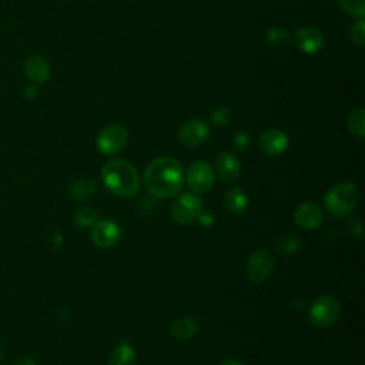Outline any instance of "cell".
<instances>
[{
    "label": "cell",
    "instance_id": "6da1fadb",
    "mask_svg": "<svg viewBox=\"0 0 365 365\" xmlns=\"http://www.w3.org/2000/svg\"><path fill=\"white\" fill-rule=\"evenodd\" d=\"M185 182V170L173 157H158L144 170V186L157 199H170L180 193Z\"/></svg>",
    "mask_w": 365,
    "mask_h": 365
},
{
    "label": "cell",
    "instance_id": "7a4b0ae2",
    "mask_svg": "<svg viewBox=\"0 0 365 365\" xmlns=\"http://www.w3.org/2000/svg\"><path fill=\"white\" fill-rule=\"evenodd\" d=\"M102 180L106 189L119 197L131 199L140 190V177L136 167L121 158L110 160L103 167Z\"/></svg>",
    "mask_w": 365,
    "mask_h": 365
},
{
    "label": "cell",
    "instance_id": "3957f363",
    "mask_svg": "<svg viewBox=\"0 0 365 365\" xmlns=\"http://www.w3.org/2000/svg\"><path fill=\"white\" fill-rule=\"evenodd\" d=\"M359 200L358 189L351 182H338L332 186L324 197V205L327 212L337 217H347L354 212Z\"/></svg>",
    "mask_w": 365,
    "mask_h": 365
},
{
    "label": "cell",
    "instance_id": "277c9868",
    "mask_svg": "<svg viewBox=\"0 0 365 365\" xmlns=\"http://www.w3.org/2000/svg\"><path fill=\"white\" fill-rule=\"evenodd\" d=\"M339 314V303L331 295H322L317 298L310 307V321L317 328L331 327L338 320Z\"/></svg>",
    "mask_w": 365,
    "mask_h": 365
},
{
    "label": "cell",
    "instance_id": "5b68a950",
    "mask_svg": "<svg viewBox=\"0 0 365 365\" xmlns=\"http://www.w3.org/2000/svg\"><path fill=\"white\" fill-rule=\"evenodd\" d=\"M203 210V203L199 196L193 193H185L180 196L171 207V220L175 224L187 226L197 220V216Z\"/></svg>",
    "mask_w": 365,
    "mask_h": 365
},
{
    "label": "cell",
    "instance_id": "8992f818",
    "mask_svg": "<svg viewBox=\"0 0 365 365\" xmlns=\"http://www.w3.org/2000/svg\"><path fill=\"white\" fill-rule=\"evenodd\" d=\"M129 141V131L121 124H109L97 136L96 144L102 154L111 156L120 153Z\"/></svg>",
    "mask_w": 365,
    "mask_h": 365
},
{
    "label": "cell",
    "instance_id": "52a82bcc",
    "mask_svg": "<svg viewBox=\"0 0 365 365\" xmlns=\"http://www.w3.org/2000/svg\"><path fill=\"white\" fill-rule=\"evenodd\" d=\"M214 178L216 177H214L213 167L203 160H199L190 164L186 173L187 185L196 195L207 193L214 185Z\"/></svg>",
    "mask_w": 365,
    "mask_h": 365
},
{
    "label": "cell",
    "instance_id": "ba28073f",
    "mask_svg": "<svg viewBox=\"0 0 365 365\" xmlns=\"http://www.w3.org/2000/svg\"><path fill=\"white\" fill-rule=\"evenodd\" d=\"M274 270L273 254L266 249H258L249 256L247 276L253 283H264Z\"/></svg>",
    "mask_w": 365,
    "mask_h": 365
},
{
    "label": "cell",
    "instance_id": "9c48e42d",
    "mask_svg": "<svg viewBox=\"0 0 365 365\" xmlns=\"http://www.w3.org/2000/svg\"><path fill=\"white\" fill-rule=\"evenodd\" d=\"M210 137L209 126L197 119L182 123L178 130V140L187 147H200Z\"/></svg>",
    "mask_w": 365,
    "mask_h": 365
},
{
    "label": "cell",
    "instance_id": "30bf717a",
    "mask_svg": "<svg viewBox=\"0 0 365 365\" xmlns=\"http://www.w3.org/2000/svg\"><path fill=\"white\" fill-rule=\"evenodd\" d=\"M121 237V229L113 220L96 222L92 227V240L100 249H110L119 243Z\"/></svg>",
    "mask_w": 365,
    "mask_h": 365
},
{
    "label": "cell",
    "instance_id": "8fae6325",
    "mask_svg": "<svg viewBox=\"0 0 365 365\" xmlns=\"http://www.w3.org/2000/svg\"><path fill=\"white\" fill-rule=\"evenodd\" d=\"M294 45L305 55H315L324 49L325 39L318 29L304 26L294 33Z\"/></svg>",
    "mask_w": 365,
    "mask_h": 365
},
{
    "label": "cell",
    "instance_id": "7c38bea8",
    "mask_svg": "<svg viewBox=\"0 0 365 365\" xmlns=\"http://www.w3.org/2000/svg\"><path fill=\"white\" fill-rule=\"evenodd\" d=\"M258 150L266 156H280L288 147V136L280 129H270L258 137Z\"/></svg>",
    "mask_w": 365,
    "mask_h": 365
},
{
    "label": "cell",
    "instance_id": "4fadbf2b",
    "mask_svg": "<svg viewBox=\"0 0 365 365\" xmlns=\"http://www.w3.org/2000/svg\"><path fill=\"white\" fill-rule=\"evenodd\" d=\"M240 160L239 157L231 151H222L216 157V171L219 178L226 182V185H231L240 174Z\"/></svg>",
    "mask_w": 365,
    "mask_h": 365
},
{
    "label": "cell",
    "instance_id": "5bb4252c",
    "mask_svg": "<svg viewBox=\"0 0 365 365\" xmlns=\"http://www.w3.org/2000/svg\"><path fill=\"white\" fill-rule=\"evenodd\" d=\"M295 224L304 230H314L320 227L324 220L322 210L315 203H303L294 213Z\"/></svg>",
    "mask_w": 365,
    "mask_h": 365
},
{
    "label": "cell",
    "instance_id": "9a60e30c",
    "mask_svg": "<svg viewBox=\"0 0 365 365\" xmlns=\"http://www.w3.org/2000/svg\"><path fill=\"white\" fill-rule=\"evenodd\" d=\"M25 75L33 85H43L50 77V65L39 55L31 56L25 62Z\"/></svg>",
    "mask_w": 365,
    "mask_h": 365
},
{
    "label": "cell",
    "instance_id": "2e32d148",
    "mask_svg": "<svg viewBox=\"0 0 365 365\" xmlns=\"http://www.w3.org/2000/svg\"><path fill=\"white\" fill-rule=\"evenodd\" d=\"M224 207L229 213L234 214V216H240L243 214L247 207H249V197L247 195L244 193L243 189L240 187H233V189H229L226 193H224Z\"/></svg>",
    "mask_w": 365,
    "mask_h": 365
},
{
    "label": "cell",
    "instance_id": "e0dca14e",
    "mask_svg": "<svg viewBox=\"0 0 365 365\" xmlns=\"http://www.w3.org/2000/svg\"><path fill=\"white\" fill-rule=\"evenodd\" d=\"M199 332V322L190 317H180L170 325V334L175 339L186 341L193 338Z\"/></svg>",
    "mask_w": 365,
    "mask_h": 365
},
{
    "label": "cell",
    "instance_id": "ac0fdd59",
    "mask_svg": "<svg viewBox=\"0 0 365 365\" xmlns=\"http://www.w3.org/2000/svg\"><path fill=\"white\" fill-rule=\"evenodd\" d=\"M96 181L92 178H79L70 182L69 195L72 199L77 202H83L90 199L96 193Z\"/></svg>",
    "mask_w": 365,
    "mask_h": 365
},
{
    "label": "cell",
    "instance_id": "d6986e66",
    "mask_svg": "<svg viewBox=\"0 0 365 365\" xmlns=\"http://www.w3.org/2000/svg\"><path fill=\"white\" fill-rule=\"evenodd\" d=\"M109 365H136V352L130 344L121 342L111 352Z\"/></svg>",
    "mask_w": 365,
    "mask_h": 365
},
{
    "label": "cell",
    "instance_id": "ffe728a7",
    "mask_svg": "<svg viewBox=\"0 0 365 365\" xmlns=\"http://www.w3.org/2000/svg\"><path fill=\"white\" fill-rule=\"evenodd\" d=\"M347 129L351 134L364 138L365 136V110L364 109H355L352 110L347 117Z\"/></svg>",
    "mask_w": 365,
    "mask_h": 365
},
{
    "label": "cell",
    "instance_id": "44dd1931",
    "mask_svg": "<svg viewBox=\"0 0 365 365\" xmlns=\"http://www.w3.org/2000/svg\"><path fill=\"white\" fill-rule=\"evenodd\" d=\"M337 5L344 13L355 19H364L365 16V0H337Z\"/></svg>",
    "mask_w": 365,
    "mask_h": 365
},
{
    "label": "cell",
    "instance_id": "7402d4cb",
    "mask_svg": "<svg viewBox=\"0 0 365 365\" xmlns=\"http://www.w3.org/2000/svg\"><path fill=\"white\" fill-rule=\"evenodd\" d=\"M73 220L76 226L82 229H89V227H93L94 223L97 222V213L92 207H80L75 210Z\"/></svg>",
    "mask_w": 365,
    "mask_h": 365
},
{
    "label": "cell",
    "instance_id": "603a6c76",
    "mask_svg": "<svg viewBox=\"0 0 365 365\" xmlns=\"http://www.w3.org/2000/svg\"><path fill=\"white\" fill-rule=\"evenodd\" d=\"M301 247V240L298 236L293 234V233H288L285 236H283L278 241H277V250L280 254H294L300 250Z\"/></svg>",
    "mask_w": 365,
    "mask_h": 365
},
{
    "label": "cell",
    "instance_id": "cb8c5ba5",
    "mask_svg": "<svg viewBox=\"0 0 365 365\" xmlns=\"http://www.w3.org/2000/svg\"><path fill=\"white\" fill-rule=\"evenodd\" d=\"M290 38V33L287 29L284 28H271L267 33H266V40L270 46L273 48H280L281 45H284Z\"/></svg>",
    "mask_w": 365,
    "mask_h": 365
},
{
    "label": "cell",
    "instance_id": "d4e9b609",
    "mask_svg": "<svg viewBox=\"0 0 365 365\" xmlns=\"http://www.w3.org/2000/svg\"><path fill=\"white\" fill-rule=\"evenodd\" d=\"M349 39L358 48L365 46V22H364V19H358V22L354 23V26L349 31Z\"/></svg>",
    "mask_w": 365,
    "mask_h": 365
},
{
    "label": "cell",
    "instance_id": "484cf974",
    "mask_svg": "<svg viewBox=\"0 0 365 365\" xmlns=\"http://www.w3.org/2000/svg\"><path fill=\"white\" fill-rule=\"evenodd\" d=\"M210 120H212L213 124L223 127V126H226L227 123H230V120H231V111H230L227 107H217V109H214V110L212 111Z\"/></svg>",
    "mask_w": 365,
    "mask_h": 365
},
{
    "label": "cell",
    "instance_id": "4316f807",
    "mask_svg": "<svg viewBox=\"0 0 365 365\" xmlns=\"http://www.w3.org/2000/svg\"><path fill=\"white\" fill-rule=\"evenodd\" d=\"M233 143L237 151H247L251 146V136L247 131H240L234 136Z\"/></svg>",
    "mask_w": 365,
    "mask_h": 365
},
{
    "label": "cell",
    "instance_id": "83f0119b",
    "mask_svg": "<svg viewBox=\"0 0 365 365\" xmlns=\"http://www.w3.org/2000/svg\"><path fill=\"white\" fill-rule=\"evenodd\" d=\"M345 233L352 239L362 237V223L358 219H351L345 223Z\"/></svg>",
    "mask_w": 365,
    "mask_h": 365
},
{
    "label": "cell",
    "instance_id": "f1b7e54d",
    "mask_svg": "<svg viewBox=\"0 0 365 365\" xmlns=\"http://www.w3.org/2000/svg\"><path fill=\"white\" fill-rule=\"evenodd\" d=\"M197 220H199V223L203 226V227H210V226H213L214 224V222H216V216H214V213L212 212V210H202L200 212V214L197 216Z\"/></svg>",
    "mask_w": 365,
    "mask_h": 365
},
{
    "label": "cell",
    "instance_id": "f546056e",
    "mask_svg": "<svg viewBox=\"0 0 365 365\" xmlns=\"http://www.w3.org/2000/svg\"><path fill=\"white\" fill-rule=\"evenodd\" d=\"M25 97L29 99V100H33V99H38L39 96V89H38V85H29L25 87V92H23Z\"/></svg>",
    "mask_w": 365,
    "mask_h": 365
},
{
    "label": "cell",
    "instance_id": "4dcf8cb0",
    "mask_svg": "<svg viewBox=\"0 0 365 365\" xmlns=\"http://www.w3.org/2000/svg\"><path fill=\"white\" fill-rule=\"evenodd\" d=\"M13 365H38L32 358H21Z\"/></svg>",
    "mask_w": 365,
    "mask_h": 365
},
{
    "label": "cell",
    "instance_id": "1f68e13d",
    "mask_svg": "<svg viewBox=\"0 0 365 365\" xmlns=\"http://www.w3.org/2000/svg\"><path fill=\"white\" fill-rule=\"evenodd\" d=\"M219 365H244V364H241L240 361H237L234 358H229V359H223Z\"/></svg>",
    "mask_w": 365,
    "mask_h": 365
},
{
    "label": "cell",
    "instance_id": "d6a6232c",
    "mask_svg": "<svg viewBox=\"0 0 365 365\" xmlns=\"http://www.w3.org/2000/svg\"><path fill=\"white\" fill-rule=\"evenodd\" d=\"M0 356H2V347H0Z\"/></svg>",
    "mask_w": 365,
    "mask_h": 365
}]
</instances>
